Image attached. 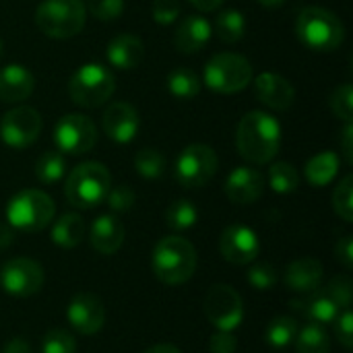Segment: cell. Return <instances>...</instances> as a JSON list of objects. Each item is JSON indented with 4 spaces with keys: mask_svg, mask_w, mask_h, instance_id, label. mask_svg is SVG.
Segmentation results:
<instances>
[{
    "mask_svg": "<svg viewBox=\"0 0 353 353\" xmlns=\"http://www.w3.org/2000/svg\"><path fill=\"white\" fill-rule=\"evenodd\" d=\"M236 147L248 163H269L281 147V124L267 112H248L238 122Z\"/></svg>",
    "mask_w": 353,
    "mask_h": 353,
    "instance_id": "cell-1",
    "label": "cell"
},
{
    "mask_svg": "<svg viewBox=\"0 0 353 353\" xmlns=\"http://www.w3.org/2000/svg\"><path fill=\"white\" fill-rule=\"evenodd\" d=\"M151 267L161 283L182 285L196 271V250L182 236H165L153 248Z\"/></svg>",
    "mask_w": 353,
    "mask_h": 353,
    "instance_id": "cell-2",
    "label": "cell"
},
{
    "mask_svg": "<svg viewBox=\"0 0 353 353\" xmlns=\"http://www.w3.org/2000/svg\"><path fill=\"white\" fill-rule=\"evenodd\" d=\"M296 35L312 52H333L343 43L345 27L335 12L323 6H306L296 19Z\"/></svg>",
    "mask_w": 353,
    "mask_h": 353,
    "instance_id": "cell-3",
    "label": "cell"
},
{
    "mask_svg": "<svg viewBox=\"0 0 353 353\" xmlns=\"http://www.w3.org/2000/svg\"><path fill=\"white\" fill-rule=\"evenodd\" d=\"M112 188L110 170L99 161H85L72 168L66 178L64 194L77 209H93L101 205Z\"/></svg>",
    "mask_w": 353,
    "mask_h": 353,
    "instance_id": "cell-4",
    "label": "cell"
},
{
    "mask_svg": "<svg viewBox=\"0 0 353 353\" xmlns=\"http://www.w3.org/2000/svg\"><path fill=\"white\" fill-rule=\"evenodd\" d=\"M87 8L83 0H41L35 8L37 29L52 39H68L83 31Z\"/></svg>",
    "mask_w": 353,
    "mask_h": 353,
    "instance_id": "cell-5",
    "label": "cell"
},
{
    "mask_svg": "<svg viewBox=\"0 0 353 353\" xmlns=\"http://www.w3.org/2000/svg\"><path fill=\"white\" fill-rule=\"evenodd\" d=\"M254 70L248 58L234 54V52H221L209 58L205 64L203 81L205 85L221 95H232L238 91H244L252 83Z\"/></svg>",
    "mask_w": 353,
    "mask_h": 353,
    "instance_id": "cell-6",
    "label": "cell"
},
{
    "mask_svg": "<svg viewBox=\"0 0 353 353\" xmlns=\"http://www.w3.org/2000/svg\"><path fill=\"white\" fill-rule=\"evenodd\" d=\"M116 91V79L110 68L99 62L79 66L68 81V95L81 108H99Z\"/></svg>",
    "mask_w": 353,
    "mask_h": 353,
    "instance_id": "cell-7",
    "label": "cell"
},
{
    "mask_svg": "<svg viewBox=\"0 0 353 353\" xmlns=\"http://www.w3.org/2000/svg\"><path fill=\"white\" fill-rule=\"evenodd\" d=\"M56 207L54 201L37 190V188H27L17 192L8 205H6V223L12 230L21 232H39L48 228L54 219Z\"/></svg>",
    "mask_w": 353,
    "mask_h": 353,
    "instance_id": "cell-8",
    "label": "cell"
},
{
    "mask_svg": "<svg viewBox=\"0 0 353 353\" xmlns=\"http://www.w3.org/2000/svg\"><path fill=\"white\" fill-rule=\"evenodd\" d=\"M217 155L209 145L194 143L182 149V153L176 159L174 176L180 186L184 188H201L213 180L217 174Z\"/></svg>",
    "mask_w": 353,
    "mask_h": 353,
    "instance_id": "cell-9",
    "label": "cell"
},
{
    "mask_svg": "<svg viewBox=\"0 0 353 353\" xmlns=\"http://www.w3.org/2000/svg\"><path fill=\"white\" fill-rule=\"evenodd\" d=\"M203 312L217 331L234 333L242 325V319H244L242 298L232 285L217 283L207 292L205 302H203Z\"/></svg>",
    "mask_w": 353,
    "mask_h": 353,
    "instance_id": "cell-10",
    "label": "cell"
},
{
    "mask_svg": "<svg viewBox=\"0 0 353 353\" xmlns=\"http://www.w3.org/2000/svg\"><path fill=\"white\" fill-rule=\"evenodd\" d=\"M54 143L62 155H83L95 147L97 128L85 114H64L54 126Z\"/></svg>",
    "mask_w": 353,
    "mask_h": 353,
    "instance_id": "cell-11",
    "label": "cell"
},
{
    "mask_svg": "<svg viewBox=\"0 0 353 353\" xmlns=\"http://www.w3.org/2000/svg\"><path fill=\"white\" fill-rule=\"evenodd\" d=\"M41 126L43 122L35 108L29 105L12 108L0 120V141L14 151L27 149L41 134Z\"/></svg>",
    "mask_w": 353,
    "mask_h": 353,
    "instance_id": "cell-12",
    "label": "cell"
},
{
    "mask_svg": "<svg viewBox=\"0 0 353 353\" xmlns=\"http://www.w3.org/2000/svg\"><path fill=\"white\" fill-rule=\"evenodd\" d=\"M0 285L14 298L35 296L43 285V269L37 261L27 256L10 259L0 271Z\"/></svg>",
    "mask_w": 353,
    "mask_h": 353,
    "instance_id": "cell-13",
    "label": "cell"
},
{
    "mask_svg": "<svg viewBox=\"0 0 353 353\" xmlns=\"http://www.w3.org/2000/svg\"><path fill=\"white\" fill-rule=\"evenodd\" d=\"M261 242L252 228L244 223L228 225L219 238V252L232 265H250L259 256Z\"/></svg>",
    "mask_w": 353,
    "mask_h": 353,
    "instance_id": "cell-14",
    "label": "cell"
},
{
    "mask_svg": "<svg viewBox=\"0 0 353 353\" xmlns=\"http://www.w3.org/2000/svg\"><path fill=\"white\" fill-rule=\"evenodd\" d=\"M66 319L70 327L81 335H95L105 323V308L101 300L93 294H77L66 308Z\"/></svg>",
    "mask_w": 353,
    "mask_h": 353,
    "instance_id": "cell-15",
    "label": "cell"
},
{
    "mask_svg": "<svg viewBox=\"0 0 353 353\" xmlns=\"http://www.w3.org/2000/svg\"><path fill=\"white\" fill-rule=\"evenodd\" d=\"M141 126L139 112L126 101H114L105 108L101 116V128L118 145H128L134 141Z\"/></svg>",
    "mask_w": 353,
    "mask_h": 353,
    "instance_id": "cell-16",
    "label": "cell"
},
{
    "mask_svg": "<svg viewBox=\"0 0 353 353\" xmlns=\"http://www.w3.org/2000/svg\"><path fill=\"white\" fill-rule=\"evenodd\" d=\"M254 95L256 99L277 112H283L294 105L296 101V89L294 85L277 74V72H261L254 79Z\"/></svg>",
    "mask_w": 353,
    "mask_h": 353,
    "instance_id": "cell-17",
    "label": "cell"
},
{
    "mask_svg": "<svg viewBox=\"0 0 353 353\" xmlns=\"http://www.w3.org/2000/svg\"><path fill=\"white\" fill-rule=\"evenodd\" d=\"M265 192V178L259 170L240 165L225 180V194L234 205H252Z\"/></svg>",
    "mask_w": 353,
    "mask_h": 353,
    "instance_id": "cell-18",
    "label": "cell"
},
{
    "mask_svg": "<svg viewBox=\"0 0 353 353\" xmlns=\"http://www.w3.org/2000/svg\"><path fill=\"white\" fill-rule=\"evenodd\" d=\"M211 35H213V27L205 17L188 14L176 27L174 46L182 54H196L199 50H203L209 43Z\"/></svg>",
    "mask_w": 353,
    "mask_h": 353,
    "instance_id": "cell-19",
    "label": "cell"
},
{
    "mask_svg": "<svg viewBox=\"0 0 353 353\" xmlns=\"http://www.w3.org/2000/svg\"><path fill=\"white\" fill-rule=\"evenodd\" d=\"M35 89V79L23 64H6L0 68V101L19 103L25 101Z\"/></svg>",
    "mask_w": 353,
    "mask_h": 353,
    "instance_id": "cell-20",
    "label": "cell"
},
{
    "mask_svg": "<svg viewBox=\"0 0 353 353\" xmlns=\"http://www.w3.org/2000/svg\"><path fill=\"white\" fill-rule=\"evenodd\" d=\"M89 242L99 254H105V256L116 254L124 244V225H122V221L112 213L99 215L91 223Z\"/></svg>",
    "mask_w": 353,
    "mask_h": 353,
    "instance_id": "cell-21",
    "label": "cell"
},
{
    "mask_svg": "<svg viewBox=\"0 0 353 353\" xmlns=\"http://www.w3.org/2000/svg\"><path fill=\"white\" fill-rule=\"evenodd\" d=\"M108 62L118 70H132L145 58L143 39L134 33H120L116 35L105 48Z\"/></svg>",
    "mask_w": 353,
    "mask_h": 353,
    "instance_id": "cell-22",
    "label": "cell"
},
{
    "mask_svg": "<svg viewBox=\"0 0 353 353\" xmlns=\"http://www.w3.org/2000/svg\"><path fill=\"white\" fill-rule=\"evenodd\" d=\"M283 281L294 294H314L323 281V263L310 256L298 259L285 269Z\"/></svg>",
    "mask_w": 353,
    "mask_h": 353,
    "instance_id": "cell-23",
    "label": "cell"
},
{
    "mask_svg": "<svg viewBox=\"0 0 353 353\" xmlns=\"http://www.w3.org/2000/svg\"><path fill=\"white\" fill-rule=\"evenodd\" d=\"M292 306L296 310H300L310 323L321 325V327L333 325L337 321L339 312H341V308L327 296V292L325 294H314L308 300H294Z\"/></svg>",
    "mask_w": 353,
    "mask_h": 353,
    "instance_id": "cell-24",
    "label": "cell"
},
{
    "mask_svg": "<svg viewBox=\"0 0 353 353\" xmlns=\"http://www.w3.org/2000/svg\"><path fill=\"white\" fill-rule=\"evenodd\" d=\"M339 168H341L339 155L333 151H323V153H316L314 157L308 159V163L304 168V176H306L310 186L319 188V186L331 184L337 178Z\"/></svg>",
    "mask_w": 353,
    "mask_h": 353,
    "instance_id": "cell-25",
    "label": "cell"
},
{
    "mask_svg": "<svg viewBox=\"0 0 353 353\" xmlns=\"http://www.w3.org/2000/svg\"><path fill=\"white\" fill-rule=\"evenodd\" d=\"M85 221L77 213H64L52 225V242L60 248H77L85 238Z\"/></svg>",
    "mask_w": 353,
    "mask_h": 353,
    "instance_id": "cell-26",
    "label": "cell"
},
{
    "mask_svg": "<svg viewBox=\"0 0 353 353\" xmlns=\"http://www.w3.org/2000/svg\"><path fill=\"white\" fill-rule=\"evenodd\" d=\"M201 85L203 83H201L199 74L190 68H174L165 79L168 91L180 101L194 99L201 93Z\"/></svg>",
    "mask_w": 353,
    "mask_h": 353,
    "instance_id": "cell-27",
    "label": "cell"
},
{
    "mask_svg": "<svg viewBox=\"0 0 353 353\" xmlns=\"http://www.w3.org/2000/svg\"><path fill=\"white\" fill-rule=\"evenodd\" d=\"M213 27V33H217V37L223 41V43H238L244 35H246V17L240 12V10H223L219 12V17L215 19V25Z\"/></svg>",
    "mask_w": 353,
    "mask_h": 353,
    "instance_id": "cell-28",
    "label": "cell"
},
{
    "mask_svg": "<svg viewBox=\"0 0 353 353\" xmlns=\"http://www.w3.org/2000/svg\"><path fill=\"white\" fill-rule=\"evenodd\" d=\"M298 321L292 316H277L269 323L267 331H265V341L267 345H271L273 350H285L290 347L296 337H298Z\"/></svg>",
    "mask_w": 353,
    "mask_h": 353,
    "instance_id": "cell-29",
    "label": "cell"
},
{
    "mask_svg": "<svg viewBox=\"0 0 353 353\" xmlns=\"http://www.w3.org/2000/svg\"><path fill=\"white\" fill-rule=\"evenodd\" d=\"M296 353H331V339L325 327L308 323L296 337Z\"/></svg>",
    "mask_w": 353,
    "mask_h": 353,
    "instance_id": "cell-30",
    "label": "cell"
},
{
    "mask_svg": "<svg viewBox=\"0 0 353 353\" xmlns=\"http://www.w3.org/2000/svg\"><path fill=\"white\" fill-rule=\"evenodd\" d=\"M66 174V159L60 151H46L35 163V178L41 184H56Z\"/></svg>",
    "mask_w": 353,
    "mask_h": 353,
    "instance_id": "cell-31",
    "label": "cell"
},
{
    "mask_svg": "<svg viewBox=\"0 0 353 353\" xmlns=\"http://www.w3.org/2000/svg\"><path fill=\"white\" fill-rule=\"evenodd\" d=\"M196 221H199V211H196L194 203H190L188 199H180V201L172 203L165 211V223L174 232H186V230L194 228Z\"/></svg>",
    "mask_w": 353,
    "mask_h": 353,
    "instance_id": "cell-32",
    "label": "cell"
},
{
    "mask_svg": "<svg viewBox=\"0 0 353 353\" xmlns=\"http://www.w3.org/2000/svg\"><path fill=\"white\" fill-rule=\"evenodd\" d=\"M269 184L277 194H292L300 186V174L292 163L277 161L269 168Z\"/></svg>",
    "mask_w": 353,
    "mask_h": 353,
    "instance_id": "cell-33",
    "label": "cell"
},
{
    "mask_svg": "<svg viewBox=\"0 0 353 353\" xmlns=\"http://www.w3.org/2000/svg\"><path fill=\"white\" fill-rule=\"evenodd\" d=\"M134 168L145 180H159L165 174V157L157 149L145 147L134 155Z\"/></svg>",
    "mask_w": 353,
    "mask_h": 353,
    "instance_id": "cell-34",
    "label": "cell"
},
{
    "mask_svg": "<svg viewBox=\"0 0 353 353\" xmlns=\"http://www.w3.org/2000/svg\"><path fill=\"white\" fill-rule=\"evenodd\" d=\"M333 209L335 213L345 221L352 223L353 221V176L347 174L337 188L333 190Z\"/></svg>",
    "mask_w": 353,
    "mask_h": 353,
    "instance_id": "cell-35",
    "label": "cell"
},
{
    "mask_svg": "<svg viewBox=\"0 0 353 353\" xmlns=\"http://www.w3.org/2000/svg\"><path fill=\"white\" fill-rule=\"evenodd\" d=\"M329 105L333 110V114L343 120V122H352L353 120V87L350 83L339 85L329 99Z\"/></svg>",
    "mask_w": 353,
    "mask_h": 353,
    "instance_id": "cell-36",
    "label": "cell"
},
{
    "mask_svg": "<svg viewBox=\"0 0 353 353\" xmlns=\"http://www.w3.org/2000/svg\"><path fill=\"white\" fill-rule=\"evenodd\" d=\"M77 352V341L72 339L70 333L62 329H52L43 335L41 341V353H74Z\"/></svg>",
    "mask_w": 353,
    "mask_h": 353,
    "instance_id": "cell-37",
    "label": "cell"
},
{
    "mask_svg": "<svg viewBox=\"0 0 353 353\" xmlns=\"http://www.w3.org/2000/svg\"><path fill=\"white\" fill-rule=\"evenodd\" d=\"M246 279H248L250 288H254L259 292H269L271 288L277 285V271H275V267H271L267 263H259L248 269Z\"/></svg>",
    "mask_w": 353,
    "mask_h": 353,
    "instance_id": "cell-38",
    "label": "cell"
},
{
    "mask_svg": "<svg viewBox=\"0 0 353 353\" xmlns=\"http://www.w3.org/2000/svg\"><path fill=\"white\" fill-rule=\"evenodd\" d=\"M124 0H87L85 8L97 21H116L124 12Z\"/></svg>",
    "mask_w": 353,
    "mask_h": 353,
    "instance_id": "cell-39",
    "label": "cell"
},
{
    "mask_svg": "<svg viewBox=\"0 0 353 353\" xmlns=\"http://www.w3.org/2000/svg\"><path fill=\"white\" fill-rule=\"evenodd\" d=\"M327 296L339 306V308H350L353 300V283L347 275L333 277L327 288Z\"/></svg>",
    "mask_w": 353,
    "mask_h": 353,
    "instance_id": "cell-40",
    "label": "cell"
},
{
    "mask_svg": "<svg viewBox=\"0 0 353 353\" xmlns=\"http://www.w3.org/2000/svg\"><path fill=\"white\" fill-rule=\"evenodd\" d=\"M134 201H137V196L130 186H116V188H110L103 203H108V207L114 213H128L132 209Z\"/></svg>",
    "mask_w": 353,
    "mask_h": 353,
    "instance_id": "cell-41",
    "label": "cell"
},
{
    "mask_svg": "<svg viewBox=\"0 0 353 353\" xmlns=\"http://www.w3.org/2000/svg\"><path fill=\"white\" fill-rule=\"evenodd\" d=\"M180 0H153L151 4V14L157 25H172L180 17Z\"/></svg>",
    "mask_w": 353,
    "mask_h": 353,
    "instance_id": "cell-42",
    "label": "cell"
},
{
    "mask_svg": "<svg viewBox=\"0 0 353 353\" xmlns=\"http://www.w3.org/2000/svg\"><path fill=\"white\" fill-rule=\"evenodd\" d=\"M335 335H337V341H339L345 350H352L353 314L350 308H343V312H339V316H337V321H335Z\"/></svg>",
    "mask_w": 353,
    "mask_h": 353,
    "instance_id": "cell-43",
    "label": "cell"
},
{
    "mask_svg": "<svg viewBox=\"0 0 353 353\" xmlns=\"http://www.w3.org/2000/svg\"><path fill=\"white\" fill-rule=\"evenodd\" d=\"M209 350L211 353H236L238 339L230 331H217L209 341Z\"/></svg>",
    "mask_w": 353,
    "mask_h": 353,
    "instance_id": "cell-44",
    "label": "cell"
},
{
    "mask_svg": "<svg viewBox=\"0 0 353 353\" xmlns=\"http://www.w3.org/2000/svg\"><path fill=\"white\" fill-rule=\"evenodd\" d=\"M335 256L337 261L345 267V269H353V238L352 236H343L341 240H337L335 246Z\"/></svg>",
    "mask_w": 353,
    "mask_h": 353,
    "instance_id": "cell-45",
    "label": "cell"
},
{
    "mask_svg": "<svg viewBox=\"0 0 353 353\" xmlns=\"http://www.w3.org/2000/svg\"><path fill=\"white\" fill-rule=\"evenodd\" d=\"M341 151L345 157V163H353V122H345L343 130H341Z\"/></svg>",
    "mask_w": 353,
    "mask_h": 353,
    "instance_id": "cell-46",
    "label": "cell"
},
{
    "mask_svg": "<svg viewBox=\"0 0 353 353\" xmlns=\"http://www.w3.org/2000/svg\"><path fill=\"white\" fill-rule=\"evenodd\" d=\"M2 353H31V345H29L25 339L14 337V339H10V341L4 345Z\"/></svg>",
    "mask_w": 353,
    "mask_h": 353,
    "instance_id": "cell-47",
    "label": "cell"
},
{
    "mask_svg": "<svg viewBox=\"0 0 353 353\" xmlns=\"http://www.w3.org/2000/svg\"><path fill=\"white\" fill-rule=\"evenodd\" d=\"M223 2H225V0H190V4H192L194 8L203 10V12H213V10H217Z\"/></svg>",
    "mask_w": 353,
    "mask_h": 353,
    "instance_id": "cell-48",
    "label": "cell"
},
{
    "mask_svg": "<svg viewBox=\"0 0 353 353\" xmlns=\"http://www.w3.org/2000/svg\"><path fill=\"white\" fill-rule=\"evenodd\" d=\"M14 240V232L8 223H0V250L8 248Z\"/></svg>",
    "mask_w": 353,
    "mask_h": 353,
    "instance_id": "cell-49",
    "label": "cell"
},
{
    "mask_svg": "<svg viewBox=\"0 0 353 353\" xmlns=\"http://www.w3.org/2000/svg\"><path fill=\"white\" fill-rule=\"evenodd\" d=\"M145 353H182L176 345H170V343H159V345H153L149 347Z\"/></svg>",
    "mask_w": 353,
    "mask_h": 353,
    "instance_id": "cell-50",
    "label": "cell"
},
{
    "mask_svg": "<svg viewBox=\"0 0 353 353\" xmlns=\"http://www.w3.org/2000/svg\"><path fill=\"white\" fill-rule=\"evenodd\" d=\"M261 6H265V8H277V6H281L285 0H256Z\"/></svg>",
    "mask_w": 353,
    "mask_h": 353,
    "instance_id": "cell-51",
    "label": "cell"
},
{
    "mask_svg": "<svg viewBox=\"0 0 353 353\" xmlns=\"http://www.w3.org/2000/svg\"><path fill=\"white\" fill-rule=\"evenodd\" d=\"M2 54H4V43H2V39H0V58H2Z\"/></svg>",
    "mask_w": 353,
    "mask_h": 353,
    "instance_id": "cell-52",
    "label": "cell"
}]
</instances>
